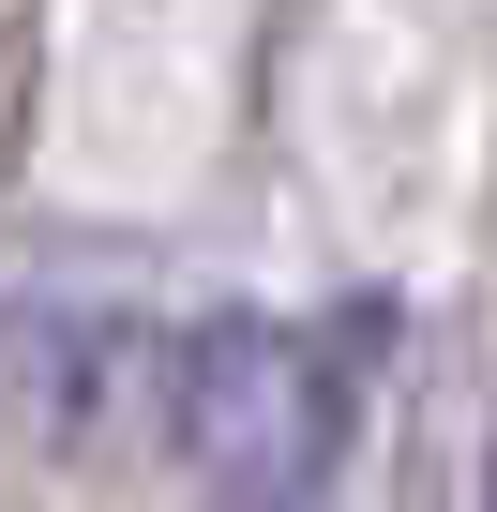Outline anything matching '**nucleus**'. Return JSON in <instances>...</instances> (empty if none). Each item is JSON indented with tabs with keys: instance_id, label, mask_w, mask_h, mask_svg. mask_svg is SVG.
Listing matches in <instances>:
<instances>
[{
	"instance_id": "1",
	"label": "nucleus",
	"mask_w": 497,
	"mask_h": 512,
	"mask_svg": "<svg viewBox=\"0 0 497 512\" xmlns=\"http://www.w3.org/2000/svg\"><path fill=\"white\" fill-rule=\"evenodd\" d=\"M166 437L211 512H317L347 467V362L287 317H211L166 347Z\"/></svg>"
},
{
	"instance_id": "2",
	"label": "nucleus",
	"mask_w": 497,
	"mask_h": 512,
	"mask_svg": "<svg viewBox=\"0 0 497 512\" xmlns=\"http://www.w3.org/2000/svg\"><path fill=\"white\" fill-rule=\"evenodd\" d=\"M136 362H166V347H136L121 317H61V302H0V407H16L46 452H76L106 407H121V377Z\"/></svg>"
}]
</instances>
